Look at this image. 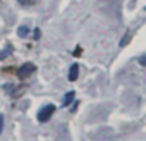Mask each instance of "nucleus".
Segmentation results:
<instances>
[{
	"instance_id": "20e7f679",
	"label": "nucleus",
	"mask_w": 146,
	"mask_h": 141,
	"mask_svg": "<svg viewBox=\"0 0 146 141\" xmlns=\"http://www.w3.org/2000/svg\"><path fill=\"white\" fill-rule=\"evenodd\" d=\"M74 96H76V93H74V91H69V93H66V94H64V99H63V107L71 105V102L74 100Z\"/></svg>"
},
{
	"instance_id": "7ed1b4c3",
	"label": "nucleus",
	"mask_w": 146,
	"mask_h": 141,
	"mask_svg": "<svg viewBox=\"0 0 146 141\" xmlns=\"http://www.w3.org/2000/svg\"><path fill=\"white\" fill-rule=\"evenodd\" d=\"M79 77V64H72L69 69V74H68V80L69 81H76Z\"/></svg>"
},
{
	"instance_id": "9d476101",
	"label": "nucleus",
	"mask_w": 146,
	"mask_h": 141,
	"mask_svg": "<svg viewBox=\"0 0 146 141\" xmlns=\"http://www.w3.org/2000/svg\"><path fill=\"white\" fill-rule=\"evenodd\" d=\"M140 64L145 66V56H141V58H140Z\"/></svg>"
},
{
	"instance_id": "f03ea898",
	"label": "nucleus",
	"mask_w": 146,
	"mask_h": 141,
	"mask_svg": "<svg viewBox=\"0 0 146 141\" xmlns=\"http://www.w3.org/2000/svg\"><path fill=\"white\" fill-rule=\"evenodd\" d=\"M35 71H36V66L33 64V63H24V64L21 66V69L17 71V75H19L21 78H27V77H30Z\"/></svg>"
},
{
	"instance_id": "f257e3e1",
	"label": "nucleus",
	"mask_w": 146,
	"mask_h": 141,
	"mask_svg": "<svg viewBox=\"0 0 146 141\" xmlns=\"http://www.w3.org/2000/svg\"><path fill=\"white\" fill-rule=\"evenodd\" d=\"M54 113H55V105L47 103V105H44L38 111V121L39 122H47L49 119L52 118V115H54Z\"/></svg>"
},
{
	"instance_id": "423d86ee",
	"label": "nucleus",
	"mask_w": 146,
	"mask_h": 141,
	"mask_svg": "<svg viewBox=\"0 0 146 141\" xmlns=\"http://www.w3.org/2000/svg\"><path fill=\"white\" fill-rule=\"evenodd\" d=\"M27 33H29V28L27 27H21L19 30H17V34H19V36H25Z\"/></svg>"
},
{
	"instance_id": "1a4fd4ad",
	"label": "nucleus",
	"mask_w": 146,
	"mask_h": 141,
	"mask_svg": "<svg viewBox=\"0 0 146 141\" xmlns=\"http://www.w3.org/2000/svg\"><path fill=\"white\" fill-rule=\"evenodd\" d=\"M2 130H3V116L0 115V133H2Z\"/></svg>"
},
{
	"instance_id": "6e6552de",
	"label": "nucleus",
	"mask_w": 146,
	"mask_h": 141,
	"mask_svg": "<svg viewBox=\"0 0 146 141\" xmlns=\"http://www.w3.org/2000/svg\"><path fill=\"white\" fill-rule=\"evenodd\" d=\"M129 39H130V34H126V36H124V39H123V42H121L119 46H121V47H124L127 42H129Z\"/></svg>"
},
{
	"instance_id": "39448f33",
	"label": "nucleus",
	"mask_w": 146,
	"mask_h": 141,
	"mask_svg": "<svg viewBox=\"0 0 146 141\" xmlns=\"http://www.w3.org/2000/svg\"><path fill=\"white\" fill-rule=\"evenodd\" d=\"M17 2H19L21 5H24V6H29V5H35L36 0H17Z\"/></svg>"
},
{
	"instance_id": "0eeeda50",
	"label": "nucleus",
	"mask_w": 146,
	"mask_h": 141,
	"mask_svg": "<svg viewBox=\"0 0 146 141\" xmlns=\"http://www.w3.org/2000/svg\"><path fill=\"white\" fill-rule=\"evenodd\" d=\"M10 49H7V50H0V60H3V58H7V56H10Z\"/></svg>"
}]
</instances>
